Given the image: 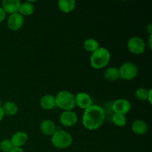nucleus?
I'll list each match as a JSON object with an SVG mask.
<instances>
[{"label":"nucleus","instance_id":"5701e85b","mask_svg":"<svg viewBox=\"0 0 152 152\" xmlns=\"http://www.w3.org/2000/svg\"><path fill=\"white\" fill-rule=\"evenodd\" d=\"M14 148L10 140H4L0 142V151L3 152H10Z\"/></svg>","mask_w":152,"mask_h":152},{"label":"nucleus","instance_id":"9b49d317","mask_svg":"<svg viewBox=\"0 0 152 152\" xmlns=\"http://www.w3.org/2000/svg\"><path fill=\"white\" fill-rule=\"evenodd\" d=\"M1 4H2L1 8L4 10L5 13H9L11 15L13 13H19L21 1L19 0H3Z\"/></svg>","mask_w":152,"mask_h":152},{"label":"nucleus","instance_id":"20e7f679","mask_svg":"<svg viewBox=\"0 0 152 152\" xmlns=\"http://www.w3.org/2000/svg\"><path fill=\"white\" fill-rule=\"evenodd\" d=\"M51 142L53 146L59 149L69 148L73 142L71 135L65 131H56L51 136Z\"/></svg>","mask_w":152,"mask_h":152},{"label":"nucleus","instance_id":"c756f323","mask_svg":"<svg viewBox=\"0 0 152 152\" xmlns=\"http://www.w3.org/2000/svg\"><path fill=\"white\" fill-rule=\"evenodd\" d=\"M2 105H3V104H2V102H1V101L0 100V107H1V106H2Z\"/></svg>","mask_w":152,"mask_h":152},{"label":"nucleus","instance_id":"0eeeda50","mask_svg":"<svg viewBox=\"0 0 152 152\" xmlns=\"http://www.w3.org/2000/svg\"><path fill=\"white\" fill-rule=\"evenodd\" d=\"M78 117L77 114L72 111H65L59 117V122L65 127H71L77 124Z\"/></svg>","mask_w":152,"mask_h":152},{"label":"nucleus","instance_id":"7c9ffc66","mask_svg":"<svg viewBox=\"0 0 152 152\" xmlns=\"http://www.w3.org/2000/svg\"><path fill=\"white\" fill-rule=\"evenodd\" d=\"M0 152H1V151H0Z\"/></svg>","mask_w":152,"mask_h":152},{"label":"nucleus","instance_id":"c85d7f7f","mask_svg":"<svg viewBox=\"0 0 152 152\" xmlns=\"http://www.w3.org/2000/svg\"><path fill=\"white\" fill-rule=\"evenodd\" d=\"M151 39H152V35H149V39H148V45H149V48L151 49V47H152Z\"/></svg>","mask_w":152,"mask_h":152},{"label":"nucleus","instance_id":"ddd939ff","mask_svg":"<svg viewBox=\"0 0 152 152\" xmlns=\"http://www.w3.org/2000/svg\"><path fill=\"white\" fill-rule=\"evenodd\" d=\"M40 130L46 136H52L56 132V125L50 120H45L40 124Z\"/></svg>","mask_w":152,"mask_h":152},{"label":"nucleus","instance_id":"4468645a","mask_svg":"<svg viewBox=\"0 0 152 152\" xmlns=\"http://www.w3.org/2000/svg\"><path fill=\"white\" fill-rule=\"evenodd\" d=\"M132 132L137 135H144L148 130V125L142 120H137L133 122L132 125Z\"/></svg>","mask_w":152,"mask_h":152},{"label":"nucleus","instance_id":"dca6fc26","mask_svg":"<svg viewBox=\"0 0 152 152\" xmlns=\"http://www.w3.org/2000/svg\"><path fill=\"white\" fill-rule=\"evenodd\" d=\"M58 6L61 11L65 13H71L76 7V1L74 0H59Z\"/></svg>","mask_w":152,"mask_h":152},{"label":"nucleus","instance_id":"4be33fe9","mask_svg":"<svg viewBox=\"0 0 152 152\" xmlns=\"http://www.w3.org/2000/svg\"><path fill=\"white\" fill-rule=\"evenodd\" d=\"M150 90V89H149ZM149 90L145 88H140L135 92V96L140 101H145L148 99Z\"/></svg>","mask_w":152,"mask_h":152},{"label":"nucleus","instance_id":"b1692460","mask_svg":"<svg viewBox=\"0 0 152 152\" xmlns=\"http://www.w3.org/2000/svg\"><path fill=\"white\" fill-rule=\"evenodd\" d=\"M5 16H6V13L4 11L1 7H0V22H3L5 19Z\"/></svg>","mask_w":152,"mask_h":152},{"label":"nucleus","instance_id":"f03ea898","mask_svg":"<svg viewBox=\"0 0 152 152\" xmlns=\"http://www.w3.org/2000/svg\"><path fill=\"white\" fill-rule=\"evenodd\" d=\"M111 53L105 48L99 47L93 52L90 58V64L95 69H102L105 68L110 62Z\"/></svg>","mask_w":152,"mask_h":152},{"label":"nucleus","instance_id":"2eb2a0df","mask_svg":"<svg viewBox=\"0 0 152 152\" xmlns=\"http://www.w3.org/2000/svg\"><path fill=\"white\" fill-rule=\"evenodd\" d=\"M40 105L45 110L53 109L56 106L55 96L50 94L45 95L42 97L41 100H40Z\"/></svg>","mask_w":152,"mask_h":152},{"label":"nucleus","instance_id":"f257e3e1","mask_svg":"<svg viewBox=\"0 0 152 152\" xmlns=\"http://www.w3.org/2000/svg\"><path fill=\"white\" fill-rule=\"evenodd\" d=\"M105 111L97 105H91L86 108L83 116V124L88 130L99 129L105 121Z\"/></svg>","mask_w":152,"mask_h":152},{"label":"nucleus","instance_id":"bb28decb","mask_svg":"<svg viewBox=\"0 0 152 152\" xmlns=\"http://www.w3.org/2000/svg\"><path fill=\"white\" fill-rule=\"evenodd\" d=\"M151 94H152V90H151V89H150V90H149V93H148V99H147V100H148V102H149L150 104L152 103V102H151Z\"/></svg>","mask_w":152,"mask_h":152},{"label":"nucleus","instance_id":"f3484780","mask_svg":"<svg viewBox=\"0 0 152 152\" xmlns=\"http://www.w3.org/2000/svg\"><path fill=\"white\" fill-rule=\"evenodd\" d=\"M4 115L13 116L16 115L18 111V107L15 102H6L1 106Z\"/></svg>","mask_w":152,"mask_h":152},{"label":"nucleus","instance_id":"393cba45","mask_svg":"<svg viewBox=\"0 0 152 152\" xmlns=\"http://www.w3.org/2000/svg\"><path fill=\"white\" fill-rule=\"evenodd\" d=\"M146 31L149 35H152V25L151 23H149L146 26Z\"/></svg>","mask_w":152,"mask_h":152},{"label":"nucleus","instance_id":"6e6552de","mask_svg":"<svg viewBox=\"0 0 152 152\" xmlns=\"http://www.w3.org/2000/svg\"><path fill=\"white\" fill-rule=\"evenodd\" d=\"M24 24V16L19 13H13L10 15L7 19V28L13 31H17L22 28Z\"/></svg>","mask_w":152,"mask_h":152},{"label":"nucleus","instance_id":"1a4fd4ad","mask_svg":"<svg viewBox=\"0 0 152 152\" xmlns=\"http://www.w3.org/2000/svg\"><path fill=\"white\" fill-rule=\"evenodd\" d=\"M132 104L130 101L126 99H118L112 105V109L114 113H118L126 115L131 111Z\"/></svg>","mask_w":152,"mask_h":152},{"label":"nucleus","instance_id":"412c9836","mask_svg":"<svg viewBox=\"0 0 152 152\" xmlns=\"http://www.w3.org/2000/svg\"><path fill=\"white\" fill-rule=\"evenodd\" d=\"M112 122L115 126H118V127H123L126 125L127 119H126V115H124V114L114 113L112 117Z\"/></svg>","mask_w":152,"mask_h":152},{"label":"nucleus","instance_id":"a878e982","mask_svg":"<svg viewBox=\"0 0 152 152\" xmlns=\"http://www.w3.org/2000/svg\"><path fill=\"white\" fill-rule=\"evenodd\" d=\"M10 152H25V151H24V150L22 149V148H16V147H14V148H13Z\"/></svg>","mask_w":152,"mask_h":152},{"label":"nucleus","instance_id":"6ab92c4d","mask_svg":"<svg viewBox=\"0 0 152 152\" xmlns=\"http://www.w3.org/2000/svg\"><path fill=\"white\" fill-rule=\"evenodd\" d=\"M34 12V6L30 1H26V2L21 3L20 7H19V13L24 16H31Z\"/></svg>","mask_w":152,"mask_h":152},{"label":"nucleus","instance_id":"9d476101","mask_svg":"<svg viewBox=\"0 0 152 152\" xmlns=\"http://www.w3.org/2000/svg\"><path fill=\"white\" fill-rule=\"evenodd\" d=\"M75 102L79 108L86 110L92 105V99L88 94L80 92L75 96Z\"/></svg>","mask_w":152,"mask_h":152},{"label":"nucleus","instance_id":"cd10ccee","mask_svg":"<svg viewBox=\"0 0 152 152\" xmlns=\"http://www.w3.org/2000/svg\"><path fill=\"white\" fill-rule=\"evenodd\" d=\"M4 112H3L2 108H1V107H0V121L2 120L3 117H4Z\"/></svg>","mask_w":152,"mask_h":152},{"label":"nucleus","instance_id":"f8f14e48","mask_svg":"<svg viewBox=\"0 0 152 152\" xmlns=\"http://www.w3.org/2000/svg\"><path fill=\"white\" fill-rule=\"evenodd\" d=\"M10 141L13 147L22 148L28 141V134L25 132H17L12 136Z\"/></svg>","mask_w":152,"mask_h":152},{"label":"nucleus","instance_id":"aec40b11","mask_svg":"<svg viewBox=\"0 0 152 152\" xmlns=\"http://www.w3.org/2000/svg\"><path fill=\"white\" fill-rule=\"evenodd\" d=\"M83 46H84V48L86 49L87 51L88 52H94L95 50H97L99 48V42L97 41L95 39H88L86 41L84 42V44H83Z\"/></svg>","mask_w":152,"mask_h":152},{"label":"nucleus","instance_id":"a211bd4d","mask_svg":"<svg viewBox=\"0 0 152 152\" xmlns=\"http://www.w3.org/2000/svg\"><path fill=\"white\" fill-rule=\"evenodd\" d=\"M104 77L108 81H116L120 78L119 68H115V67H109L105 70V73H104Z\"/></svg>","mask_w":152,"mask_h":152},{"label":"nucleus","instance_id":"7ed1b4c3","mask_svg":"<svg viewBox=\"0 0 152 152\" xmlns=\"http://www.w3.org/2000/svg\"><path fill=\"white\" fill-rule=\"evenodd\" d=\"M56 105L64 111H72L76 106L75 96L68 91H61L55 96Z\"/></svg>","mask_w":152,"mask_h":152},{"label":"nucleus","instance_id":"423d86ee","mask_svg":"<svg viewBox=\"0 0 152 152\" xmlns=\"http://www.w3.org/2000/svg\"><path fill=\"white\" fill-rule=\"evenodd\" d=\"M128 48L133 54L140 55L145 52V43L140 37H133L128 42Z\"/></svg>","mask_w":152,"mask_h":152},{"label":"nucleus","instance_id":"39448f33","mask_svg":"<svg viewBox=\"0 0 152 152\" xmlns=\"http://www.w3.org/2000/svg\"><path fill=\"white\" fill-rule=\"evenodd\" d=\"M120 78L125 80H132L138 74V68L134 63L131 62H124L119 68Z\"/></svg>","mask_w":152,"mask_h":152}]
</instances>
